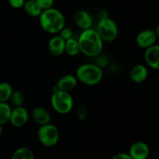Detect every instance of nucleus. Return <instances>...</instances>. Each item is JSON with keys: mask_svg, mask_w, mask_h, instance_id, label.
<instances>
[{"mask_svg": "<svg viewBox=\"0 0 159 159\" xmlns=\"http://www.w3.org/2000/svg\"><path fill=\"white\" fill-rule=\"evenodd\" d=\"M80 52L88 57H97L103 49V41L96 30L88 29L83 30L78 40Z\"/></svg>", "mask_w": 159, "mask_h": 159, "instance_id": "obj_1", "label": "nucleus"}, {"mask_svg": "<svg viewBox=\"0 0 159 159\" xmlns=\"http://www.w3.org/2000/svg\"><path fill=\"white\" fill-rule=\"evenodd\" d=\"M39 20L42 29L50 34H59L65 26L66 22L63 13L54 8L42 11Z\"/></svg>", "mask_w": 159, "mask_h": 159, "instance_id": "obj_2", "label": "nucleus"}, {"mask_svg": "<svg viewBox=\"0 0 159 159\" xmlns=\"http://www.w3.org/2000/svg\"><path fill=\"white\" fill-rule=\"evenodd\" d=\"M103 71L101 67L95 64H84L76 70V79L86 85H96L101 82Z\"/></svg>", "mask_w": 159, "mask_h": 159, "instance_id": "obj_3", "label": "nucleus"}, {"mask_svg": "<svg viewBox=\"0 0 159 159\" xmlns=\"http://www.w3.org/2000/svg\"><path fill=\"white\" fill-rule=\"evenodd\" d=\"M51 103L56 113L65 115L71 111L74 106V100L70 93L57 90L51 96Z\"/></svg>", "mask_w": 159, "mask_h": 159, "instance_id": "obj_4", "label": "nucleus"}, {"mask_svg": "<svg viewBox=\"0 0 159 159\" xmlns=\"http://www.w3.org/2000/svg\"><path fill=\"white\" fill-rule=\"evenodd\" d=\"M37 137L40 144L44 147L52 148L58 142L60 134L56 126L48 124L39 127Z\"/></svg>", "mask_w": 159, "mask_h": 159, "instance_id": "obj_5", "label": "nucleus"}, {"mask_svg": "<svg viewBox=\"0 0 159 159\" xmlns=\"http://www.w3.org/2000/svg\"><path fill=\"white\" fill-rule=\"evenodd\" d=\"M96 32L102 41L112 42L116 39L119 31L116 23L108 17L99 20Z\"/></svg>", "mask_w": 159, "mask_h": 159, "instance_id": "obj_6", "label": "nucleus"}, {"mask_svg": "<svg viewBox=\"0 0 159 159\" xmlns=\"http://www.w3.org/2000/svg\"><path fill=\"white\" fill-rule=\"evenodd\" d=\"M158 34L153 30L147 29L141 31L136 37V43L139 48L147 49L156 44Z\"/></svg>", "mask_w": 159, "mask_h": 159, "instance_id": "obj_7", "label": "nucleus"}, {"mask_svg": "<svg viewBox=\"0 0 159 159\" xmlns=\"http://www.w3.org/2000/svg\"><path fill=\"white\" fill-rule=\"evenodd\" d=\"M29 120V112L24 107H15L12 110L9 123L13 127L20 128L27 124Z\"/></svg>", "mask_w": 159, "mask_h": 159, "instance_id": "obj_8", "label": "nucleus"}, {"mask_svg": "<svg viewBox=\"0 0 159 159\" xmlns=\"http://www.w3.org/2000/svg\"><path fill=\"white\" fill-rule=\"evenodd\" d=\"M150 149L144 141H136L130 146L128 155L133 159L148 158Z\"/></svg>", "mask_w": 159, "mask_h": 159, "instance_id": "obj_9", "label": "nucleus"}, {"mask_svg": "<svg viewBox=\"0 0 159 159\" xmlns=\"http://www.w3.org/2000/svg\"><path fill=\"white\" fill-rule=\"evenodd\" d=\"M144 61L148 66L153 69L159 68V46L155 44L147 48L144 52Z\"/></svg>", "mask_w": 159, "mask_h": 159, "instance_id": "obj_10", "label": "nucleus"}, {"mask_svg": "<svg viewBox=\"0 0 159 159\" xmlns=\"http://www.w3.org/2000/svg\"><path fill=\"white\" fill-rule=\"evenodd\" d=\"M65 41L59 35H55L48 42V51L54 57H60L65 53Z\"/></svg>", "mask_w": 159, "mask_h": 159, "instance_id": "obj_11", "label": "nucleus"}, {"mask_svg": "<svg viewBox=\"0 0 159 159\" xmlns=\"http://www.w3.org/2000/svg\"><path fill=\"white\" fill-rule=\"evenodd\" d=\"M77 83L78 80L75 76L69 74L65 75L62 76V77H61L57 80L55 85V88L57 90L68 92L69 93L71 90L74 89L75 88L76 85H77Z\"/></svg>", "mask_w": 159, "mask_h": 159, "instance_id": "obj_12", "label": "nucleus"}, {"mask_svg": "<svg viewBox=\"0 0 159 159\" xmlns=\"http://www.w3.org/2000/svg\"><path fill=\"white\" fill-rule=\"evenodd\" d=\"M74 20L77 26L82 30L91 29L93 25V19L88 12L85 10H79L75 13Z\"/></svg>", "mask_w": 159, "mask_h": 159, "instance_id": "obj_13", "label": "nucleus"}, {"mask_svg": "<svg viewBox=\"0 0 159 159\" xmlns=\"http://www.w3.org/2000/svg\"><path fill=\"white\" fill-rule=\"evenodd\" d=\"M148 70L144 65H136L130 69V79L134 83H141L147 79Z\"/></svg>", "mask_w": 159, "mask_h": 159, "instance_id": "obj_14", "label": "nucleus"}, {"mask_svg": "<svg viewBox=\"0 0 159 159\" xmlns=\"http://www.w3.org/2000/svg\"><path fill=\"white\" fill-rule=\"evenodd\" d=\"M31 117L40 127L50 124L51 121V115L49 112L43 107H35L33 109L31 112Z\"/></svg>", "mask_w": 159, "mask_h": 159, "instance_id": "obj_15", "label": "nucleus"}, {"mask_svg": "<svg viewBox=\"0 0 159 159\" xmlns=\"http://www.w3.org/2000/svg\"><path fill=\"white\" fill-rule=\"evenodd\" d=\"M23 7L24 8L25 12L33 17H39L42 12L41 9L35 0H28L25 2Z\"/></svg>", "mask_w": 159, "mask_h": 159, "instance_id": "obj_16", "label": "nucleus"}, {"mask_svg": "<svg viewBox=\"0 0 159 159\" xmlns=\"http://www.w3.org/2000/svg\"><path fill=\"white\" fill-rule=\"evenodd\" d=\"M65 52L71 57H75L80 53L79 43L75 39L71 38L65 41Z\"/></svg>", "mask_w": 159, "mask_h": 159, "instance_id": "obj_17", "label": "nucleus"}, {"mask_svg": "<svg viewBox=\"0 0 159 159\" xmlns=\"http://www.w3.org/2000/svg\"><path fill=\"white\" fill-rule=\"evenodd\" d=\"M11 159H35V156L30 148L23 147L20 148L13 152Z\"/></svg>", "mask_w": 159, "mask_h": 159, "instance_id": "obj_18", "label": "nucleus"}, {"mask_svg": "<svg viewBox=\"0 0 159 159\" xmlns=\"http://www.w3.org/2000/svg\"><path fill=\"white\" fill-rule=\"evenodd\" d=\"M12 109L7 102H0V125H4L9 122Z\"/></svg>", "mask_w": 159, "mask_h": 159, "instance_id": "obj_19", "label": "nucleus"}, {"mask_svg": "<svg viewBox=\"0 0 159 159\" xmlns=\"http://www.w3.org/2000/svg\"><path fill=\"white\" fill-rule=\"evenodd\" d=\"M13 89L12 85L8 82L0 83V102H6L12 95Z\"/></svg>", "mask_w": 159, "mask_h": 159, "instance_id": "obj_20", "label": "nucleus"}, {"mask_svg": "<svg viewBox=\"0 0 159 159\" xmlns=\"http://www.w3.org/2000/svg\"><path fill=\"white\" fill-rule=\"evenodd\" d=\"M9 99L12 105L15 107H22L24 102V96L20 91H13Z\"/></svg>", "mask_w": 159, "mask_h": 159, "instance_id": "obj_21", "label": "nucleus"}, {"mask_svg": "<svg viewBox=\"0 0 159 159\" xmlns=\"http://www.w3.org/2000/svg\"><path fill=\"white\" fill-rule=\"evenodd\" d=\"M42 11L52 8L54 0H35Z\"/></svg>", "mask_w": 159, "mask_h": 159, "instance_id": "obj_22", "label": "nucleus"}, {"mask_svg": "<svg viewBox=\"0 0 159 159\" xmlns=\"http://www.w3.org/2000/svg\"><path fill=\"white\" fill-rule=\"evenodd\" d=\"M59 34H59V36H60V37H61L64 40H65V41H66V40L72 38L73 32H72V30H71V28H69V27H65H65H64L63 29L60 31V33H59Z\"/></svg>", "mask_w": 159, "mask_h": 159, "instance_id": "obj_23", "label": "nucleus"}, {"mask_svg": "<svg viewBox=\"0 0 159 159\" xmlns=\"http://www.w3.org/2000/svg\"><path fill=\"white\" fill-rule=\"evenodd\" d=\"M9 3L12 8L20 9L23 7L25 3V0H9Z\"/></svg>", "mask_w": 159, "mask_h": 159, "instance_id": "obj_24", "label": "nucleus"}, {"mask_svg": "<svg viewBox=\"0 0 159 159\" xmlns=\"http://www.w3.org/2000/svg\"><path fill=\"white\" fill-rule=\"evenodd\" d=\"M76 115H77L78 119L83 120H85V116H86V110L83 107H80L76 111Z\"/></svg>", "mask_w": 159, "mask_h": 159, "instance_id": "obj_25", "label": "nucleus"}, {"mask_svg": "<svg viewBox=\"0 0 159 159\" xmlns=\"http://www.w3.org/2000/svg\"><path fill=\"white\" fill-rule=\"evenodd\" d=\"M111 159H133L127 153H118L113 155Z\"/></svg>", "mask_w": 159, "mask_h": 159, "instance_id": "obj_26", "label": "nucleus"}, {"mask_svg": "<svg viewBox=\"0 0 159 159\" xmlns=\"http://www.w3.org/2000/svg\"><path fill=\"white\" fill-rule=\"evenodd\" d=\"M99 20H103V19L108 18V16H107V13L106 12V11H101V12L99 13Z\"/></svg>", "mask_w": 159, "mask_h": 159, "instance_id": "obj_27", "label": "nucleus"}, {"mask_svg": "<svg viewBox=\"0 0 159 159\" xmlns=\"http://www.w3.org/2000/svg\"><path fill=\"white\" fill-rule=\"evenodd\" d=\"M2 125H0V136L2 134Z\"/></svg>", "mask_w": 159, "mask_h": 159, "instance_id": "obj_28", "label": "nucleus"}, {"mask_svg": "<svg viewBox=\"0 0 159 159\" xmlns=\"http://www.w3.org/2000/svg\"><path fill=\"white\" fill-rule=\"evenodd\" d=\"M146 159H149V158H146Z\"/></svg>", "mask_w": 159, "mask_h": 159, "instance_id": "obj_29", "label": "nucleus"}]
</instances>
